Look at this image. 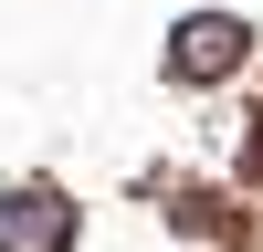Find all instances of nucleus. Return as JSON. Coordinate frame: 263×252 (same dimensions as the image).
Returning a JSON list of instances; mask_svg holds the SVG:
<instances>
[{"label":"nucleus","instance_id":"nucleus-1","mask_svg":"<svg viewBox=\"0 0 263 252\" xmlns=\"http://www.w3.org/2000/svg\"><path fill=\"white\" fill-rule=\"evenodd\" d=\"M63 231H74V221H63V200H53V189L11 200V252H63Z\"/></svg>","mask_w":263,"mask_h":252},{"label":"nucleus","instance_id":"nucleus-2","mask_svg":"<svg viewBox=\"0 0 263 252\" xmlns=\"http://www.w3.org/2000/svg\"><path fill=\"white\" fill-rule=\"evenodd\" d=\"M232 53H242V32H232V21H190V32H179V74H232Z\"/></svg>","mask_w":263,"mask_h":252}]
</instances>
